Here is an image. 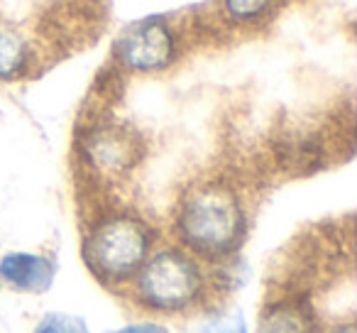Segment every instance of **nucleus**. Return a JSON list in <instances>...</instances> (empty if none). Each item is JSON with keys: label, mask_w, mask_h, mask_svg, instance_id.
I'll list each match as a JSON object with an SVG mask.
<instances>
[{"label": "nucleus", "mask_w": 357, "mask_h": 333, "mask_svg": "<svg viewBox=\"0 0 357 333\" xmlns=\"http://www.w3.org/2000/svg\"><path fill=\"white\" fill-rule=\"evenodd\" d=\"M108 333H169L162 323L157 321H137V323H128V326L113 328Z\"/></svg>", "instance_id": "nucleus-12"}, {"label": "nucleus", "mask_w": 357, "mask_h": 333, "mask_svg": "<svg viewBox=\"0 0 357 333\" xmlns=\"http://www.w3.org/2000/svg\"><path fill=\"white\" fill-rule=\"evenodd\" d=\"M248 214L240 196L220 182H206L184 196L176 211V235L186 253L223 260L243 245Z\"/></svg>", "instance_id": "nucleus-1"}, {"label": "nucleus", "mask_w": 357, "mask_h": 333, "mask_svg": "<svg viewBox=\"0 0 357 333\" xmlns=\"http://www.w3.org/2000/svg\"><path fill=\"white\" fill-rule=\"evenodd\" d=\"M84 154L100 175H120L137 162L135 142L118 128H98L84 140Z\"/></svg>", "instance_id": "nucleus-5"}, {"label": "nucleus", "mask_w": 357, "mask_h": 333, "mask_svg": "<svg viewBox=\"0 0 357 333\" xmlns=\"http://www.w3.org/2000/svg\"><path fill=\"white\" fill-rule=\"evenodd\" d=\"M259 333H316V321L311 309L298 302H282L262 313Z\"/></svg>", "instance_id": "nucleus-7"}, {"label": "nucleus", "mask_w": 357, "mask_h": 333, "mask_svg": "<svg viewBox=\"0 0 357 333\" xmlns=\"http://www.w3.org/2000/svg\"><path fill=\"white\" fill-rule=\"evenodd\" d=\"M152 230L132 214L100 219L84 238V262L100 282L123 284L137 274L152 253Z\"/></svg>", "instance_id": "nucleus-2"}, {"label": "nucleus", "mask_w": 357, "mask_h": 333, "mask_svg": "<svg viewBox=\"0 0 357 333\" xmlns=\"http://www.w3.org/2000/svg\"><path fill=\"white\" fill-rule=\"evenodd\" d=\"M176 52V35L162 17H147L128 25L113 47L118 64L132 74H157L169 69Z\"/></svg>", "instance_id": "nucleus-4"}, {"label": "nucleus", "mask_w": 357, "mask_h": 333, "mask_svg": "<svg viewBox=\"0 0 357 333\" xmlns=\"http://www.w3.org/2000/svg\"><path fill=\"white\" fill-rule=\"evenodd\" d=\"M194 333H248V321L240 311L215 313L204 323H199Z\"/></svg>", "instance_id": "nucleus-11"}, {"label": "nucleus", "mask_w": 357, "mask_h": 333, "mask_svg": "<svg viewBox=\"0 0 357 333\" xmlns=\"http://www.w3.org/2000/svg\"><path fill=\"white\" fill-rule=\"evenodd\" d=\"M132 282L135 299L159 313L186 311L204 294V272L199 260L178 248L149 253Z\"/></svg>", "instance_id": "nucleus-3"}, {"label": "nucleus", "mask_w": 357, "mask_h": 333, "mask_svg": "<svg viewBox=\"0 0 357 333\" xmlns=\"http://www.w3.org/2000/svg\"><path fill=\"white\" fill-rule=\"evenodd\" d=\"M56 277V262L37 253H6L0 258V282L15 292L42 294Z\"/></svg>", "instance_id": "nucleus-6"}, {"label": "nucleus", "mask_w": 357, "mask_h": 333, "mask_svg": "<svg viewBox=\"0 0 357 333\" xmlns=\"http://www.w3.org/2000/svg\"><path fill=\"white\" fill-rule=\"evenodd\" d=\"M328 333H357V328H355V323H342V326L331 328Z\"/></svg>", "instance_id": "nucleus-13"}, {"label": "nucleus", "mask_w": 357, "mask_h": 333, "mask_svg": "<svg viewBox=\"0 0 357 333\" xmlns=\"http://www.w3.org/2000/svg\"><path fill=\"white\" fill-rule=\"evenodd\" d=\"M30 47L13 25L0 20V81H13L25 74Z\"/></svg>", "instance_id": "nucleus-8"}, {"label": "nucleus", "mask_w": 357, "mask_h": 333, "mask_svg": "<svg viewBox=\"0 0 357 333\" xmlns=\"http://www.w3.org/2000/svg\"><path fill=\"white\" fill-rule=\"evenodd\" d=\"M0 292H3V282H0Z\"/></svg>", "instance_id": "nucleus-14"}, {"label": "nucleus", "mask_w": 357, "mask_h": 333, "mask_svg": "<svg viewBox=\"0 0 357 333\" xmlns=\"http://www.w3.org/2000/svg\"><path fill=\"white\" fill-rule=\"evenodd\" d=\"M225 15L238 25H255L272 15L282 0H220Z\"/></svg>", "instance_id": "nucleus-9"}, {"label": "nucleus", "mask_w": 357, "mask_h": 333, "mask_svg": "<svg viewBox=\"0 0 357 333\" xmlns=\"http://www.w3.org/2000/svg\"><path fill=\"white\" fill-rule=\"evenodd\" d=\"M35 333H91L89 323L76 313L50 311L40 318Z\"/></svg>", "instance_id": "nucleus-10"}]
</instances>
